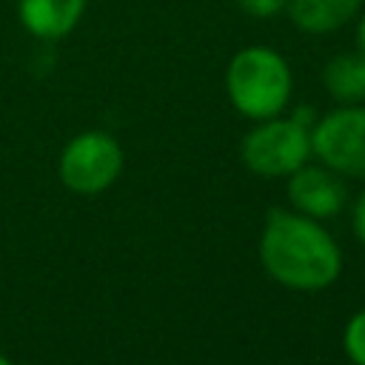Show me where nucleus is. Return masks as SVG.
I'll return each mask as SVG.
<instances>
[{
  "label": "nucleus",
  "mask_w": 365,
  "mask_h": 365,
  "mask_svg": "<svg viewBox=\"0 0 365 365\" xmlns=\"http://www.w3.org/2000/svg\"><path fill=\"white\" fill-rule=\"evenodd\" d=\"M259 259L268 274L297 291H319L339 277L342 257L331 234L305 214L274 208L259 240Z\"/></svg>",
  "instance_id": "obj_1"
},
{
  "label": "nucleus",
  "mask_w": 365,
  "mask_h": 365,
  "mask_svg": "<svg viewBox=\"0 0 365 365\" xmlns=\"http://www.w3.org/2000/svg\"><path fill=\"white\" fill-rule=\"evenodd\" d=\"M225 91L231 106L248 120H268L285 111L294 74L288 60L271 46H245L234 51L225 68Z\"/></svg>",
  "instance_id": "obj_2"
},
{
  "label": "nucleus",
  "mask_w": 365,
  "mask_h": 365,
  "mask_svg": "<svg viewBox=\"0 0 365 365\" xmlns=\"http://www.w3.org/2000/svg\"><path fill=\"white\" fill-rule=\"evenodd\" d=\"M311 125L314 111L299 108L291 117L257 120V125L242 137V163L259 177H285L308 163L311 154Z\"/></svg>",
  "instance_id": "obj_3"
},
{
  "label": "nucleus",
  "mask_w": 365,
  "mask_h": 365,
  "mask_svg": "<svg viewBox=\"0 0 365 365\" xmlns=\"http://www.w3.org/2000/svg\"><path fill=\"white\" fill-rule=\"evenodd\" d=\"M123 171V148L108 131H83L60 154V180L74 194H100Z\"/></svg>",
  "instance_id": "obj_4"
},
{
  "label": "nucleus",
  "mask_w": 365,
  "mask_h": 365,
  "mask_svg": "<svg viewBox=\"0 0 365 365\" xmlns=\"http://www.w3.org/2000/svg\"><path fill=\"white\" fill-rule=\"evenodd\" d=\"M311 154L325 168L365 180V106H339L311 125Z\"/></svg>",
  "instance_id": "obj_5"
},
{
  "label": "nucleus",
  "mask_w": 365,
  "mask_h": 365,
  "mask_svg": "<svg viewBox=\"0 0 365 365\" xmlns=\"http://www.w3.org/2000/svg\"><path fill=\"white\" fill-rule=\"evenodd\" d=\"M288 197L299 214L322 220L345 205V185L339 182L336 171L325 165H302L288 180Z\"/></svg>",
  "instance_id": "obj_6"
},
{
  "label": "nucleus",
  "mask_w": 365,
  "mask_h": 365,
  "mask_svg": "<svg viewBox=\"0 0 365 365\" xmlns=\"http://www.w3.org/2000/svg\"><path fill=\"white\" fill-rule=\"evenodd\" d=\"M88 0H17V20L34 40H63L68 37L83 14Z\"/></svg>",
  "instance_id": "obj_7"
},
{
  "label": "nucleus",
  "mask_w": 365,
  "mask_h": 365,
  "mask_svg": "<svg viewBox=\"0 0 365 365\" xmlns=\"http://www.w3.org/2000/svg\"><path fill=\"white\" fill-rule=\"evenodd\" d=\"M362 0H288L285 14L302 34L322 37L339 31L356 20Z\"/></svg>",
  "instance_id": "obj_8"
},
{
  "label": "nucleus",
  "mask_w": 365,
  "mask_h": 365,
  "mask_svg": "<svg viewBox=\"0 0 365 365\" xmlns=\"http://www.w3.org/2000/svg\"><path fill=\"white\" fill-rule=\"evenodd\" d=\"M322 88L339 103L354 106L365 100V54L342 51L322 66Z\"/></svg>",
  "instance_id": "obj_9"
},
{
  "label": "nucleus",
  "mask_w": 365,
  "mask_h": 365,
  "mask_svg": "<svg viewBox=\"0 0 365 365\" xmlns=\"http://www.w3.org/2000/svg\"><path fill=\"white\" fill-rule=\"evenodd\" d=\"M342 345H345V354L354 365H365V308L348 319L345 334H342Z\"/></svg>",
  "instance_id": "obj_10"
},
{
  "label": "nucleus",
  "mask_w": 365,
  "mask_h": 365,
  "mask_svg": "<svg viewBox=\"0 0 365 365\" xmlns=\"http://www.w3.org/2000/svg\"><path fill=\"white\" fill-rule=\"evenodd\" d=\"M234 6L254 20H274L279 14H285L288 0H234Z\"/></svg>",
  "instance_id": "obj_11"
},
{
  "label": "nucleus",
  "mask_w": 365,
  "mask_h": 365,
  "mask_svg": "<svg viewBox=\"0 0 365 365\" xmlns=\"http://www.w3.org/2000/svg\"><path fill=\"white\" fill-rule=\"evenodd\" d=\"M354 231H356V237H359V242L365 245V194L356 200V205H354Z\"/></svg>",
  "instance_id": "obj_12"
},
{
  "label": "nucleus",
  "mask_w": 365,
  "mask_h": 365,
  "mask_svg": "<svg viewBox=\"0 0 365 365\" xmlns=\"http://www.w3.org/2000/svg\"><path fill=\"white\" fill-rule=\"evenodd\" d=\"M354 26H356V51H362L365 54V6H362V11L356 14V20H354Z\"/></svg>",
  "instance_id": "obj_13"
},
{
  "label": "nucleus",
  "mask_w": 365,
  "mask_h": 365,
  "mask_svg": "<svg viewBox=\"0 0 365 365\" xmlns=\"http://www.w3.org/2000/svg\"><path fill=\"white\" fill-rule=\"evenodd\" d=\"M0 365H11V362H9V359H6L3 354H0Z\"/></svg>",
  "instance_id": "obj_14"
}]
</instances>
